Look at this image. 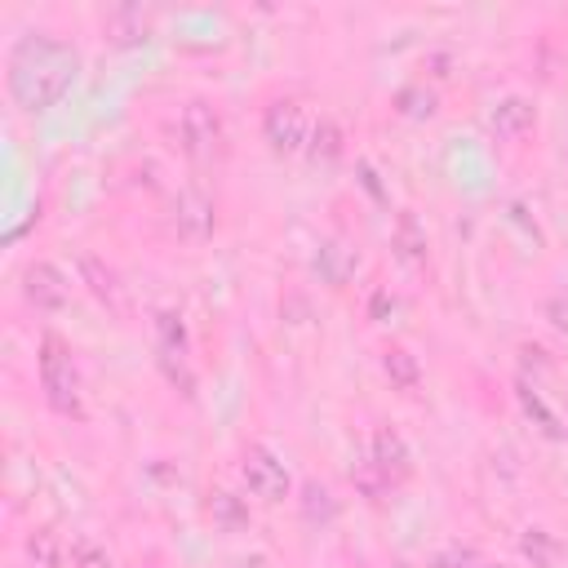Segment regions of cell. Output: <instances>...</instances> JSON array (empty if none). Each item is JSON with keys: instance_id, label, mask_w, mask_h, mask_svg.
Listing matches in <instances>:
<instances>
[{"instance_id": "cell-10", "label": "cell", "mask_w": 568, "mask_h": 568, "mask_svg": "<svg viewBox=\"0 0 568 568\" xmlns=\"http://www.w3.org/2000/svg\"><path fill=\"white\" fill-rule=\"evenodd\" d=\"M369 458H374L378 471L391 480V488L413 475V449H409V440L395 431V426H378L374 440H369Z\"/></svg>"}, {"instance_id": "cell-1", "label": "cell", "mask_w": 568, "mask_h": 568, "mask_svg": "<svg viewBox=\"0 0 568 568\" xmlns=\"http://www.w3.org/2000/svg\"><path fill=\"white\" fill-rule=\"evenodd\" d=\"M76 71H81V54L71 49L67 40L45 36V32H32V36H23V40L10 49L5 85H10V98H14L23 111H45V107H54L71 85H76Z\"/></svg>"}, {"instance_id": "cell-7", "label": "cell", "mask_w": 568, "mask_h": 568, "mask_svg": "<svg viewBox=\"0 0 568 568\" xmlns=\"http://www.w3.org/2000/svg\"><path fill=\"white\" fill-rule=\"evenodd\" d=\"M23 298L36 311H62L71 303V284H67V275L54 262H32L23 271Z\"/></svg>"}, {"instance_id": "cell-16", "label": "cell", "mask_w": 568, "mask_h": 568, "mask_svg": "<svg viewBox=\"0 0 568 568\" xmlns=\"http://www.w3.org/2000/svg\"><path fill=\"white\" fill-rule=\"evenodd\" d=\"M355 267H360V253H355L351 245L333 240V245H324V249H320V271H324V280L333 284V289L351 280V271H355Z\"/></svg>"}, {"instance_id": "cell-25", "label": "cell", "mask_w": 568, "mask_h": 568, "mask_svg": "<svg viewBox=\"0 0 568 568\" xmlns=\"http://www.w3.org/2000/svg\"><path fill=\"white\" fill-rule=\"evenodd\" d=\"M546 324L568 338V289H559V294L546 298Z\"/></svg>"}, {"instance_id": "cell-2", "label": "cell", "mask_w": 568, "mask_h": 568, "mask_svg": "<svg viewBox=\"0 0 568 568\" xmlns=\"http://www.w3.org/2000/svg\"><path fill=\"white\" fill-rule=\"evenodd\" d=\"M178 147L191 165L209 169V165H218L227 152H232V133H227V116L218 103H209V98H191L178 116Z\"/></svg>"}, {"instance_id": "cell-5", "label": "cell", "mask_w": 568, "mask_h": 568, "mask_svg": "<svg viewBox=\"0 0 568 568\" xmlns=\"http://www.w3.org/2000/svg\"><path fill=\"white\" fill-rule=\"evenodd\" d=\"M169 232L187 245H200L218 232V200L200 187H182L174 200H169Z\"/></svg>"}, {"instance_id": "cell-3", "label": "cell", "mask_w": 568, "mask_h": 568, "mask_svg": "<svg viewBox=\"0 0 568 568\" xmlns=\"http://www.w3.org/2000/svg\"><path fill=\"white\" fill-rule=\"evenodd\" d=\"M40 391H45L49 409L62 413V417H81L85 413V404H81V369H76V360H71V346L58 333L40 338Z\"/></svg>"}, {"instance_id": "cell-8", "label": "cell", "mask_w": 568, "mask_h": 568, "mask_svg": "<svg viewBox=\"0 0 568 568\" xmlns=\"http://www.w3.org/2000/svg\"><path fill=\"white\" fill-rule=\"evenodd\" d=\"M81 284L85 289L111 311V316H129V294H125V284H120V275L98 258V253H81Z\"/></svg>"}, {"instance_id": "cell-14", "label": "cell", "mask_w": 568, "mask_h": 568, "mask_svg": "<svg viewBox=\"0 0 568 568\" xmlns=\"http://www.w3.org/2000/svg\"><path fill=\"white\" fill-rule=\"evenodd\" d=\"M516 395H520V409H524V417L537 426V431H542L546 440H564V426H559V417L546 409V400L537 395V387H533L529 378H520V391H516Z\"/></svg>"}, {"instance_id": "cell-9", "label": "cell", "mask_w": 568, "mask_h": 568, "mask_svg": "<svg viewBox=\"0 0 568 568\" xmlns=\"http://www.w3.org/2000/svg\"><path fill=\"white\" fill-rule=\"evenodd\" d=\"M537 125V107L524 98V94H507V98H497L493 111H488V129L497 142H520L529 138Z\"/></svg>"}, {"instance_id": "cell-15", "label": "cell", "mask_w": 568, "mask_h": 568, "mask_svg": "<svg viewBox=\"0 0 568 568\" xmlns=\"http://www.w3.org/2000/svg\"><path fill=\"white\" fill-rule=\"evenodd\" d=\"M303 520L307 524H333L338 520V497L329 493V484H320V480H307L303 484Z\"/></svg>"}, {"instance_id": "cell-21", "label": "cell", "mask_w": 568, "mask_h": 568, "mask_svg": "<svg viewBox=\"0 0 568 568\" xmlns=\"http://www.w3.org/2000/svg\"><path fill=\"white\" fill-rule=\"evenodd\" d=\"M520 555L533 564V568H555L559 564V542L546 533V529H529L520 537Z\"/></svg>"}, {"instance_id": "cell-11", "label": "cell", "mask_w": 568, "mask_h": 568, "mask_svg": "<svg viewBox=\"0 0 568 568\" xmlns=\"http://www.w3.org/2000/svg\"><path fill=\"white\" fill-rule=\"evenodd\" d=\"M391 249L400 253V262L409 267H422L426 253H431V240H426V227L413 209H400L395 213V227H391Z\"/></svg>"}, {"instance_id": "cell-22", "label": "cell", "mask_w": 568, "mask_h": 568, "mask_svg": "<svg viewBox=\"0 0 568 568\" xmlns=\"http://www.w3.org/2000/svg\"><path fill=\"white\" fill-rule=\"evenodd\" d=\"M67 555H71V564H76V568H116V564H111V555H107V546H103V542H94V537H85V533L71 537Z\"/></svg>"}, {"instance_id": "cell-18", "label": "cell", "mask_w": 568, "mask_h": 568, "mask_svg": "<svg viewBox=\"0 0 568 568\" xmlns=\"http://www.w3.org/2000/svg\"><path fill=\"white\" fill-rule=\"evenodd\" d=\"M209 516H213V524H218V529H227V533H240V529L249 524V507L240 502L236 493H227V488H218V493H213Z\"/></svg>"}, {"instance_id": "cell-6", "label": "cell", "mask_w": 568, "mask_h": 568, "mask_svg": "<svg viewBox=\"0 0 568 568\" xmlns=\"http://www.w3.org/2000/svg\"><path fill=\"white\" fill-rule=\"evenodd\" d=\"M240 480H245V488H249L253 497H262L267 507L284 502V497L294 493L289 466H284L267 445H249V449L240 453Z\"/></svg>"}, {"instance_id": "cell-12", "label": "cell", "mask_w": 568, "mask_h": 568, "mask_svg": "<svg viewBox=\"0 0 568 568\" xmlns=\"http://www.w3.org/2000/svg\"><path fill=\"white\" fill-rule=\"evenodd\" d=\"M342 152H346V138H342V125L338 120H316L311 125V138H307V161L316 165V169H333L338 161H342Z\"/></svg>"}, {"instance_id": "cell-19", "label": "cell", "mask_w": 568, "mask_h": 568, "mask_svg": "<svg viewBox=\"0 0 568 568\" xmlns=\"http://www.w3.org/2000/svg\"><path fill=\"white\" fill-rule=\"evenodd\" d=\"M351 484H355V493H360L365 502H382V497L391 493V480L378 471L374 458H365V462H355V466H351Z\"/></svg>"}, {"instance_id": "cell-24", "label": "cell", "mask_w": 568, "mask_h": 568, "mask_svg": "<svg viewBox=\"0 0 568 568\" xmlns=\"http://www.w3.org/2000/svg\"><path fill=\"white\" fill-rule=\"evenodd\" d=\"M156 333H161V351H165V355H187V324H182L174 311H161V316H156Z\"/></svg>"}, {"instance_id": "cell-17", "label": "cell", "mask_w": 568, "mask_h": 568, "mask_svg": "<svg viewBox=\"0 0 568 568\" xmlns=\"http://www.w3.org/2000/svg\"><path fill=\"white\" fill-rule=\"evenodd\" d=\"M147 27H152V19L142 14V10H111L107 23H103V32H107L116 45H133V40H142V36H147Z\"/></svg>"}, {"instance_id": "cell-4", "label": "cell", "mask_w": 568, "mask_h": 568, "mask_svg": "<svg viewBox=\"0 0 568 568\" xmlns=\"http://www.w3.org/2000/svg\"><path fill=\"white\" fill-rule=\"evenodd\" d=\"M262 138L275 156H298L307 152V138H311V125H307V107L298 98H271L267 111H262Z\"/></svg>"}, {"instance_id": "cell-20", "label": "cell", "mask_w": 568, "mask_h": 568, "mask_svg": "<svg viewBox=\"0 0 568 568\" xmlns=\"http://www.w3.org/2000/svg\"><path fill=\"white\" fill-rule=\"evenodd\" d=\"M27 559H32L36 568H62L67 546L58 542V533H54V529H36V533L27 537Z\"/></svg>"}, {"instance_id": "cell-23", "label": "cell", "mask_w": 568, "mask_h": 568, "mask_svg": "<svg viewBox=\"0 0 568 568\" xmlns=\"http://www.w3.org/2000/svg\"><path fill=\"white\" fill-rule=\"evenodd\" d=\"M395 111L409 116V120H426V116L436 111V94L422 90V85H404V90L395 94Z\"/></svg>"}, {"instance_id": "cell-13", "label": "cell", "mask_w": 568, "mask_h": 568, "mask_svg": "<svg viewBox=\"0 0 568 568\" xmlns=\"http://www.w3.org/2000/svg\"><path fill=\"white\" fill-rule=\"evenodd\" d=\"M382 374L404 395H417V387H422V365H417V355L409 346H387L382 351Z\"/></svg>"}, {"instance_id": "cell-26", "label": "cell", "mask_w": 568, "mask_h": 568, "mask_svg": "<svg viewBox=\"0 0 568 568\" xmlns=\"http://www.w3.org/2000/svg\"><path fill=\"white\" fill-rule=\"evenodd\" d=\"M436 568H475V551H466V546H445V551L436 555Z\"/></svg>"}]
</instances>
